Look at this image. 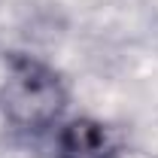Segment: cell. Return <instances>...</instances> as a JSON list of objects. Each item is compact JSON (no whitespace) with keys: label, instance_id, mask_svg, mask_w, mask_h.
I'll list each match as a JSON object with an SVG mask.
<instances>
[{"label":"cell","instance_id":"6da1fadb","mask_svg":"<svg viewBox=\"0 0 158 158\" xmlns=\"http://www.w3.org/2000/svg\"><path fill=\"white\" fill-rule=\"evenodd\" d=\"M67 110V85L55 67L34 55L9 52L0 70V113L21 134L58 128Z\"/></svg>","mask_w":158,"mask_h":158},{"label":"cell","instance_id":"7a4b0ae2","mask_svg":"<svg viewBox=\"0 0 158 158\" xmlns=\"http://www.w3.org/2000/svg\"><path fill=\"white\" fill-rule=\"evenodd\" d=\"M125 143L113 125L91 116L67 118L55 128V158H116Z\"/></svg>","mask_w":158,"mask_h":158},{"label":"cell","instance_id":"3957f363","mask_svg":"<svg viewBox=\"0 0 158 158\" xmlns=\"http://www.w3.org/2000/svg\"><path fill=\"white\" fill-rule=\"evenodd\" d=\"M116 158H152V155H149V152H143V149H131V146H122Z\"/></svg>","mask_w":158,"mask_h":158}]
</instances>
